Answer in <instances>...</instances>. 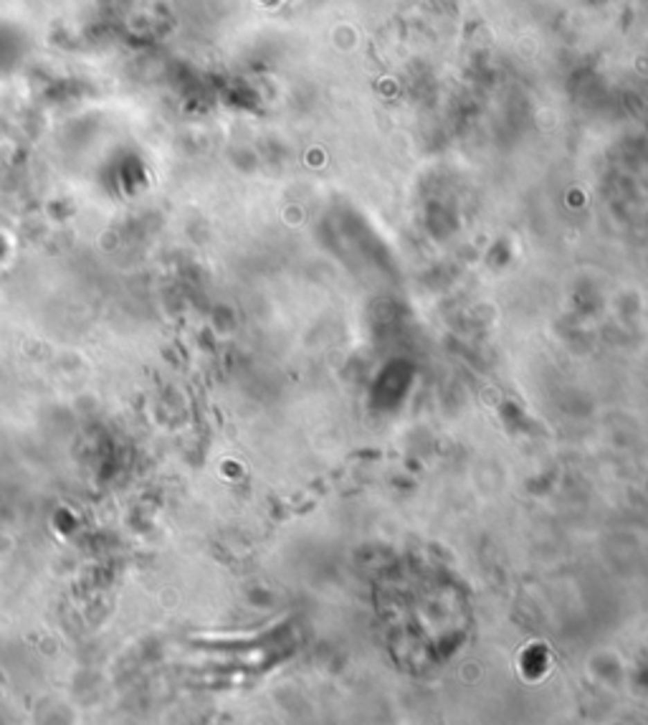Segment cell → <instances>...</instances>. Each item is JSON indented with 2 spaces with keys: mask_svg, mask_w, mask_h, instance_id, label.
Masks as SVG:
<instances>
[{
  "mask_svg": "<svg viewBox=\"0 0 648 725\" xmlns=\"http://www.w3.org/2000/svg\"><path fill=\"white\" fill-rule=\"evenodd\" d=\"M261 3H266V6H273V3H279V0H261Z\"/></svg>",
  "mask_w": 648,
  "mask_h": 725,
  "instance_id": "obj_1",
  "label": "cell"
}]
</instances>
